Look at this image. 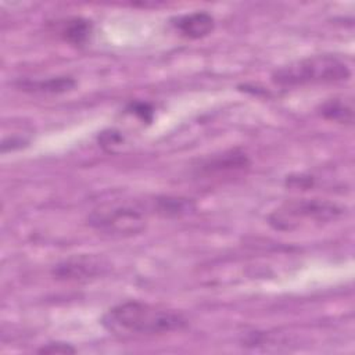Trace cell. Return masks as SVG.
<instances>
[{"label":"cell","mask_w":355,"mask_h":355,"mask_svg":"<svg viewBox=\"0 0 355 355\" xmlns=\"http://www.w3.org/2000/svg\"><path fill=\"white\" fill-rule=\"evenodd\" d=\"M101 324L116 336H155L184 329L187 319L175 309L126 301L110 308L103 315Z\"/></svg>","instance_id":"6da1fadb"},{"label":"cell","mask_w":355,"mask_h":355,"mask_svg":"<svg viewBox=\"0 0 355 355\" xmlns=\"http://www.w3.org/2000/svg\"><path fill=\"white\" fill-rule=\"evenodd\" d=\"M349 76L351 69L341 58L331 54H318L295 60L276 68L270 79L279 86L295 87L343 82L349 79Z\"/></svg>","instance_id":"7a4b0ae2"},{"label":"cell","mask_w":355,"mask_h":355,"mask_svg":"<svg viewBox=\"0 0 355 355\" xmlns=\"http://www.w3.org/2000/svg\"><path fill=\"white\" fill-rule=\"evenodd\" d=\"M144 211L143 207L135 202H105L87 215V225L108 237H132L146 230Z\"/></svg>","instance_id":"3957f363"},{"label":"cell","mask_w":355,"mask_h":355,"mask_svg":"<svg viewBox=\"0 0 355 355\" xmlns=\"http://www.w3.org/2000/svg\"><path fill=\"white\" fill-rule=\"evenodd\" d=\"M344 208L336 202L319 198H300L284 204L269 216V223L277 230H294L302 223H324L337 219Z\"/></svg>","instance_id":"277c9868"},{"label":"cell","mask_w":355,"mask_h":355,"mask_svg":"<svg viewBox=\"0 0 355 355\" xmlns=\"http://www.w3.org/2000/svg\"><path fill=\"white\" fill-rule=\"evenodd\" d=\"M108 269V263L94 255H73L57 263L53 276L58 280L87 282L101 276Z\"/></svg>","instance_id":"5b68a950"},{"label":"cell","mask_w":355,"mask_h":355,"mask_svg":"<svg viewBox=\"0 0 355 355\" xmlns=\"http://www.w3.org/2000/svg\"><path fill=\"white\" fill-rule=\"evenodd\" d=\"M250 165V161L245 154L233 150L227 153H222L220 155L211 157L201 162L200 172L209 176V175H226L230 172L243 171Z\"/></svg>","instance_id":"8992f818"},{"label":"cell","mask_w":355,"mask_h":355,"mask_svg":"<svg viewBox=\"0 0 355 355\" xmlns=\"http://www.w3.org/2000/svg\"><path fill=\"white\" fill-rule=\"evenodd\" d=\"M175 28L189 39H201L208 36L215 28V19L205 11H194L178 17L173 21Z\"/></svg>","instance_id":"52a82bcc"},{"label":"cell","mask_w":355,"mask_h":355,"mask_svg":"<svg viewBox=\"0 0 355 355\" xmlns=\"http://www.w3.org/2000/svg\"><path fill=\"white\" fill-rule=\"evenodd\" d=\"M17 87L22 92L37 93V94H61L71 92L76 87V80L72 76H53L37 80H19Z\"/></svg>","instance_id":"ba28073f"},{"label":"cell","mask_w":355,"mask_h":355,"mask_svg":"<svg viewBox=\"0 0 355 355\" xmlns=\"http://www.w3.org/2000/svg\"><path fill=\"white\" fill-rule=\"evenodd\" d=\"M196 202L187 197L159 196L151 201V209L162 218H183L196 211Z\"/></svg>","instance_id":"9c48e42d"},{"label":"cell","mask_w":355,"mask_h":355,"mask_svg":"<svg viewBox=\"0 0 355 355\" xmlns=\"http://www.w3.org/2000/svg\"><path fill=\"white\" fill-rule=\"evenodd\" d=\"M318 112L327 121L351 125L354 119L352 100L347 97L329 98L318 107Z\"/></svg>","instance_id":"30bf717a"},{"label":"cell","mask_w":355,"mask_h":355,"mask_svg":"<svg viewBox=\"0 0 355 355\" xmlns=\"http://www.w3.org/2000/svg\"><path fill=\"white\" fill-rule=\"evenodd\" d=\"M93 32V25L89 19L75 17L67 19L61 26V37L72 46H85Z\"/></svg>","instance_id":"8fae6325"},{"label":"cell","mask_w":355,"mask_h":355,"mask_svg":"<svg viewBox=\"0 0 355 355\" xmlns=\"http://www.w3.org/2000/svg\"><path fill=\"white\" fill-rule=\"evenodd\" d=\"M98 144L107 151H112L114 147L123 143V135L116 129H107L98 135Z\"/></svg>","instance_id":"7c38bea8"},{"label":"cell","mask_w":355,"mask_h":355,"mask_svg":"<svg viewBox=\"0 0 355 355\" xmlns=\"http://www.w3.org/2000/svg\"><path fill=\"white\" fill-rule=\"evenodd\" d=\"M128 111L133 115H136L140 121L150 123L153 121L154 116V110L148 103H143V101H132L128 105Z\"/></svg>","instance_id":"4fadbf2b"},{"label":"cell","mask_w":355,"mask_h":355,"mask_svg":"<svg viewBox=\"0 0 355 355\" xmlns=\"http://www.w3.org/2000/svg\"><path fill=\"white\" fill-rule=\"evenodd\" d=\"M39 354H61V355H68V354H75L76 352V348L72 347L71 344L68 343H60V341H55V343H47L44 344L42 348L37 349Z\"/></svg>","instance_id":"5bb4252c"}]
</instances>
